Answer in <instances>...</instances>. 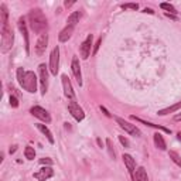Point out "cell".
<instances>
[{"mask_svg": "<svg viewBox=\"0 0 181 181\" xmlns=\"http://www.w3.org/2000/svg\"><path fill=\"white\" fill-rule=\"evenodd\" d=\"M53 163H54V161L51 160V158H48V157L40 158V164H43V166H48V167H51V166H53Z\"/></svg>", "mask_w": 181, "mask_h": 181, "instance_id": "29", "label": "cell"}, {"mask_svg": "<svg viewBox=\"0 0 181 181\" xmlns=\"http://www.w3.org/2000/svg\"><path fill=\"white\" fill-rule=\"evenodd\" d=\"M38 74H40V84H41V94L45 95L48 89V67L45 64L38 65Z\"/></svg>", "mask_w": 181, "mask_h": 181, "instance_id": "5", "label": "cell"}, {"mask_svg": "<svg viewBox=\"0 0 181 181\" xmlns=\"http://www.w3.org/2000/svg\"><path fill=\"white\" fill-rule=\"evenodd\" d=\"M28 21H30L31 30L36 34H38V36L47 34L48 23H47V19H45L44 13L40 9H33V10L28 13Z\"/></svg>", "mask_w": 181, "mask_h": 181, "instance_id": "1", "label": "cell"}, {"mask_svg": "<svg viewBox=\"0 0 181 181\" xmlns=\"http://www.w3.org/2000/svg\"><path fill=\"white\" fill-rule=\"evenodd\" d=\"M20 85L24 88V90L30 92V94H36L37 92V75L33 71H26Z\"/></svg>", "mask_w": 181, "mask_h": 181, "instance_id": "3", "label": "cell"}, {"mask_svg": "<svg viewBox=\"0 0 181 181\" xmlns=\"http://www.w3.org/2000/svg\"><path fill=\"white\" fill-rule=\"evenodd\" d=\"M68 111H69V113L74 116L75 120L81 122V120H84V119H85L84 109H82V107L77 103V101H71L69 103H68Z\"/></svg>", "mask_w": 181, "mask_h": 181, "instance_id": "7", "label": "cell"}, {"mask_svg": "<svg viewBox=\"0 0 181 181\" xmlns=\"http://www.w3.org/2000/svg\"><path fill=\"white\" fill-rule=\"evenodd\" d=\"M143 13H149V14H154V11L151 10V9H147V7H146V9H144V10H143Z\"/></svg>", "mask_w": 181, "mask_h": 181, "instance_id": "35", "label": "cell"}, {"mask_svg": "<svg viewBox=\"0 0 181 181\" xmlns=\"http://www.w3.org/2000/svg\"><path fill=\"white\" fill-rule=\"evenodd\" d=\"M24 156H26L27 160H34V157H36V150H34V147L27 146V147L24 149Z\"/></svg>", "mask_w": 181, "mask_h": 181, "instance_id": "24", "label": "cell"}, {"mask_svg": "<svg viewBox=\"0 0 181 181\" xmlns=\"http://www.w3.org/2000/svg\"><path fill=\"white\" fill-rule=\"evenodd\" d=\"M17 27H19V30L20 33L23 34L24 37V47H26V53L30 54V40H28V30H27V23L24 20V17H20L19 21H17Z\"/></svg>", "mask_w": 181, "mask_h": 181, "instance_id": "8", "label": "cell"}, {"mask_svg": "<svg viewBox=\"0 0 181 181\" xmlns=\"http://www.w3.org/2000/svg\"><path fill=\"white\" fill-rule=\"evenodd\" d=\"M92 41H94V36H92V34H88L86 40L81 44L79 51H81V57H82V60H88V57L90 55V48H92V45H94Z\"/></svg>", "mask_w": 181, "mask_h": 181, "instance_id": "9", "label": "cell"}, {"mask_svg": "<svg viewBox=\"0 0 181 181\" xmlns=\"http://www.w3.org/2000/svg\"><path fill=\"white\" fill-rule=\"evenodd\" d=\"M16 150H17V146L14 144V146H11V147H10V150H9V151H10V154H11V153H14Z\"/></svg>", "mask_w": 181, "mask_h": 181, "instance_id": "36", "label": "cell"}, {"mask_svg": "<svg viewBox=\"0 0 181 181\" xmlns=\"http://www.w3.org/2000/svg\"><path fill=\"white\" fill-rule=\"evenodd\" d=\"M81 17H82V11H79V10L74 11V13H71L69 16H68V19H67V26L75 27V26H77V23H79Z\"/></svg>", "mask_w": 181, "mask_h": 181, "instance_id": "16", "label": "cell"}, {"mask_svg": "<svg viewBox=\"0 0 181 181\" xmlns=\"http://www.w3.org/2000/svg\"><path fill=\"white\" fill-rule=\"evenodd\" d=\"M166 16H167V17H170V19H174V20L177 19V17H175L174 14H170V13H166Z\"/></svg>", "mask_w": 181, "mask_h": 181, "instance_id": "38", "label": "cell"}, {"mask_svg": "<svg viewBox=\"0 0 181 181\" xmlns=\"http://www.w3.org/2000/svg\"><path fill=\"white\" fill-rule=\"evenodd\" d=\"M122 9H132V10H137L139 9V4L137 3H124L122 4Z\"/></svg>", "mask_w": 181, "mask_h": 181, "instance_id": "28", "label": "cell"}, {"mask_svg": "<svg viewBox=\"0 0 181 181\" xmlns=\"http://www.w3.org/2000/svg\"><path fill=\"white\" fill-rule=\"evenodd\" d=\"M160 7L163 9V10L170 11V14H175V13H177L175 7L173 6V4H170V3H161V4H160Z\"/></svg>", "mask_w": 181, "mask_h": 181, "instance_id": "27", "label": "cell"}, {"mask_svg": "<svg viewBox=\"0 0 181 181\" xmlns=\"http://www.w3.org/2000/svg\"><path fill=\"white\" fill-rule=\"evenodd\" d=\"M36 126H37V129L41 132V133L45 134V137L48 139V141H50L51 144H54V141H55V140H54V136H53V133H51L50 129H48L45 124H41V123H37Z\"/></svg>", "mask_w": 181, "mask_h": 181, "instance_id": "19", "label": "cell"}, {"mask_svg": "<svg viewBox=\"0 0 181 181\" xmlns=\"http://www.w3.org/2000/svg\"><path fill=\"white\" fill-rule=\"evenodd\" d=\"M119 140H120V143L123 144L124 147H130V143H129V140L124 136H119Z\"/></svg>", "mask_w": 181, "mask_h": 181, "instance_id": "31", "label": "cell"}, {"mask_svg": "<svg viewBox=\"0 0 181 181\" xmlns=\"http://www.w3.org/2000/svg\"><path fill=\"white\" fill-rule=\"evenodd\" d=\"M30 113L33 115V116H36V117H38L40 120H43V122H45V123H50L51 122V116H50V113H48L44 107H41V106H33L30 109Z\"/></svg>", "mask_w": 181, "mask_h": 181, "instance_id": "10", "label": "cell"}, {"mask_svg": "<svg viewBox=\"0 0 181 181\" xmlns=\"http://www.w3.org/2000/svg\"><path fill=\"white\" fill-rule=\"evenodd\" d=\"M106 146H107V151H109V156H111L112 158H116V151H115V146H113V141L111 140V139H106Z\"/></svg>", "mask_w": 181, "mask_h": 181, "instance_id": "25", "label": "cell"}, {"mask_svg": "<svg viewBox=\"0 0 181 181\" xmlns=\"http://www.w3.org/2000/svg\"><path fill=\"white\" fill-rule=\"evenodd\" d=\"M71 69H72V74H74L75 79H77L78 85H82V74H81V65H79V60L78 57L72 58V64H71Z\"/></svg>", "mask_w": 181, "mask_h": 181, "instance_id": "14", "label": "cell"}, {"mask_svg": "<svg viewBox=\"0 0 181 181\" xmlns=\"http://www.w3.org/2000/svg\"><path fill=\"white\" fill-rule=\"evenodd\" d=\"M168 156H170V158L174 161V163L178 166V167H181V157L177 154V153H175V151H173V150L168 151Z\"/></svg>", "mask_w": 181, "mask_h": 181, "instance_id": "26", "label": "cell"}, {"mask_svg": "<svg viewBox=\"0 0 181 181\" xmlns=\"http://www.w3.org/2000/svg\"><path fill=\"white\" fill-rule=\"evenodd\" d=\"M72 33H74V27H69L67 26L64 28V30L60 33V36H58V40L61 41V43H65V41H68L71 38V36H72Z\"/></svg>", "mask_w": 181, "mask_h": 181, "instance_id": "18", "label": "cell"}, {"mask_svg": "<svg viewBox=\"0 0 181 181\" xmlns=\"http://www.w3.org/2000/svg\"><path fill=\"white\" fill-rule=\"evenodd\" d=\"M101 44H102V37H99V38H98V41H96V44L94 45V50H92V55H96L98 50H99V47H101Z\"/></svg>", "mask_w": 181, "mask_h": 181, "instance_id": "30", "label": "cell"}, {"mask_svg": "<svg viewBox=\"0 0 181 181\" xmlns=\"http://www.w3.org/2000/svg\"><path fill=\"white\" fill-rule=\"evenodd\" d=\"M53 175H54V170L51 167H48V166L40 168L37 173H34V178H37L38 181H45L48 178H51Z\"/></svg>", "mask_w": 181, "mask_h": 181, "instance_id": "13", "label": "cell"}, {"mask_svg": "<svg viewBox=\"0 0 181 181\" xmlns=\"http://www.w3.org/2000/svg\"><path fill=\"white\" fill-rule=\"evenodd\" d=\"M123 163L124 166H126V168H128L129 174L133 175L134 174V168H136V161H134V158L132 157L130 154H123Z\"/></svg>", "mask_w": 181, "mask_h": 181, "instance_id": "15", "label": "cell"}, {"mask_svg": "<svg viewBox=\"0 0 181 181\" xmlns=\"http://www.w3.org/2000/svg\"><path fill=\"white\" fill-rule=\"evenodd\" d=\"M174 120H175V122L181 120V113H180V115H175V116H174Z\"/></svg>", "mask_w": 181, "mask_h": 181, "instance_id": "37", "label": "cell"}, {"mask_svg": "<svg viewBox=\"0 0 181 181\" xmlns=\"http://www.w3.org/2000/svg\"><path fill=\"white\" fill-rule=\"evenodd\" d=\"M58 69H60V48L55 47L50 55V72L53 75H57Z\"/></svg>", "mask_w": 181, "mask_h": 181, "instance_id": "6", "label": "cell"}, {"mask_svg": "<svg viewBox=\"0 0 181 181\" xmlns=\"http://www.w3.org/2000/svg\"><path fill=\"white\" fill-rule=\"evenodd\" d=\"M98 144H99L101 147H103V143H102V140H101V139H98Z\"/></svg>", "mask_w": 181, "mask_h": 181, "instance_id": "39", "label": "cell"}, {"mask_svg": "<svg viewBox=\"0 0 181 181\" xmlns=\"http://www.w3.org/2000/svg\"><path fill=\"white\" fill-rule=\"evenodd\" d=\"M154 144H156V147L160 149V150H166V141L164 139H163V136H161L160 133H156L154 134Z\"/></svg>", "mask_w": 181, "mask_h": 181, "instance_id": "23", "label": "cell"}, {"mask_svg": "<svg viewBox=\"0 0 181 181\" xmlns=\"http://www.w3.org/2000/svg\"><path fill=\"white\" fill-rule=\"evenodd\" d=\"M61 79H62V86H64V95L68 99H71V101H75V94H74V89H72V85L69 82V78L67 75H62Z\"/></svg>", "mask_w": 181, "mask_h": 181, "instance_id": "12", "label": "cell"}, {"mask_svg": "<svg viewBox=\"0 0 181 181\" xmlns=\"http://www.w3.org/2000/svg\"><path fill=\"white\" fill-rule=\"evenodd\" d=\"M2 53H7V51L11 48L13 45V41H14V34H13V30L11 27L9 26V23L6 24H2Z\"/></svg>", "mask_w": 181, "mask_h": 181, "instance_id": "2", "label": "cell"}, {"mask_svg": "<svg viewBox=\"0 0 181 181\" xmlns=\"http://www.w3.org/2000/svg\"><path fill=\"white\" fill-rule=\"evenodd\" d=\"M133 180L134 181H149L147 173H146L144 167H139L137 170H136V173L133 174Z\"/></svg>", "mask_w": 181, "mask_h": 181, "instance_id": "20", "label": "cell"}, {"mask_svg": "<svg viewBox=\"0 0 181 181\" xmlns=\"http://www.w3.org/2000/svg\"><path fill=\"white\" fill-rule=\"evenodd\" d=\"M47 45H48V34H43V36L38 37L37 43H36V47H34L36 48V54L41 57L47 50Z\"/></svg>", "mask_w": 181, "mask_h": 181, "instance_id": "11", "label": "cell"}, {"mask_svg": "<svg viewBox=\"0 0 181 181\" xmlns=\"http://www.w3.org/2000/svg\"><path fill=\"white\" fill-rule=\"evenodd\" d=\"M178 109H181V102H177V103L173 105V106H168V107H166V109H161V111H158V115H160V116H166V115H168V113L177 112Z\"/></svg>", "mask_w": 181, "mask_h": 181, "instance_id": "21", "label": "cell"}, {"mask_svg": "<svg viewBox=\"0 0 181 181\" xmlns=\"http://www.w3.org/2000/svg\"><path fill=\"white\" fill-rule=\"evenodd\" d=\"M177 139L181 141V132H180V133H177Z\"/></svg>", "mask_w": 181, "mask_h": 181, "instance_id": "40", "label": "cell"}, {"mask_svg": "<svg viewBox=\"0 0 181 181\" xmlns=\"http://www.w3.org/2000/svg\"><path fill=\"white\" fill-rule=\"evenodd\" d=\"M116 119V122H117V124L120 126L122 129H123L124 132H128L129 134H132V136H136V137H140L141 136V132H140V129L139 128H136V124H132V123H129L128 120H124V119H122V117H115Z\"/></svg>", "mask_w": 181, "mask_h": 181, "instance_id": "4", "label": "cell"}, {"mask_svg": "<svg viewBox=\"0 0 181 181\" xmlns=\"http://www.w3.org/2000/svg\"><path fill=\"white\" fill-rule=\"evenodd\" d=\"M10 105H11V107H17V106H19V99H17L16 96H13V95L10 96Z\"/></svg>", "mask_w": 181, "mask_h": 181, "instance_id": "32", "label": "cell"}, {"mask_svg": "<svg viewBox=\"0 0 181 181\" xmlns=\"http://www.w3.org/2000/svg\"><path fill=\"white\" fill-rule=\"evenodd\" d=\"M74 3H75L74 0H72V2H68V0H67V2H65V3H64V6H65V7H71V6H72V4H74Z\"/></svg>", "mask_w": 181, "mask_h": 181, "instance_id": "34", "label": "cell"}, {"mask_svg": "<svg viewBox=\"0 0 181 181\" xmlns=\"http://www.w3.org/2000/svg\"><path fill=\"white\" fill-rule=\"evenodd\" d=\"M130 119H133V120H137V122H141V123H143V124H146V126H149V128L160 129V130L166 132V133H171V130H170V129L164 128V126H160V124H154V123H150V122H147V120H143V119H140V117H136V116H133V115H132V116H130Z\"/></svg>", "mask_w": 181, "mask_h": 181, "instance_id": "17", "label": "cell"}, {"mask_svg": "<svg viewBox=\"0 0 181 181\" xmlns=\"http://www.w3.org/2000/svg\"><path fill=\"white\" fill-rule=\"evenodd\" d=\"M0 23L2 24L9 23V11H7L6 4H0Z\"/></svg>", "mask_w": 181, "mask_h": 181, "instance_id": "22", "label": "cell"}, {"mask_svg": "<svg viewBox=\"0 0 181 181\" xmlns=\"http://www.w3.org/2000/svg\"><path fill=\"white\" fill-rule=\"evenodd\" d=\"M101 111H102V112H103V113H105V115H106V116H107V117H111V116H112V115H111V113H109V112H107V111H106V109H105V107H103V106H101Z\"/></svg>", "mask_w": 181, "mask_h": 181, "instance_id": "33", "label": "cell"}]
</instances>
